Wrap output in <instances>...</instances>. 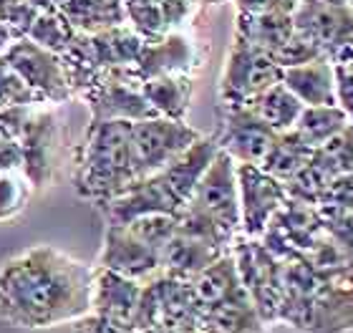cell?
Here are the masks:
<instances>
[{"label":"cell","mask_w":353,"mask_h":333,"mask_svg":"<svg viewBox=\"0 0 353 333\" xmlns=\"http://www.w3.org/2000/svg\"><path fill=\"white\" fill-rule=\"evenodd\" d=\"M94 265L53 245H30L0 265V321L38 331L91 313Z\"/></svg>","instance_id":"obj_1"},{"label":"cell","mask_w":353,"mask_h":333,"mask_svg":"<svg viewBox=\"0 0 353 333\" xmlns=\"http://www.w3.org/2000/svg\"><path fill=\"white\" fill-rule=\"evenodd\" d=\"M139 170L132 147V121H88L83 141L74 149V190L96 208L126 192Z\"/></svg>","instance_id":"obj_2"},{"label":"cell","mask_w":353,"mask_h":333,"mask_svg":"<svg viewBox=\"0 0 353 333\" xmlns=\"http://www.w3.org/2000/svg\"><path fill=\"white\" fill-rule=\"evenodd\" d=\"M179 230L230 250L243 235L240 222V192H237V164L228 152H217L205 170L197 190L179 212Z\"/></svg>","instance_id":"obj_3"},{"label":"cell","mask_w":353,"mask_h":333,"mask_svg":"<svg viewBox=\"0 0 353 333\" xmlns=\"http://www.w3.org/2000/svg\"><path fill=\"white\" fill-rule=\"evenodd\" d=\"M74 149L68 144V132L59 106H28L21 129V172L33 192H43L56 185L63 167L74 164Z\"/></svg>","instance_id":"obj_4"},{"label":"cell","mask_w":353,"mask_h":333,"mask_svg":"<svg viewBox=\"0 0 353 333\" xmlns=\"http://www.w3.org/2000/svg\"><path fill=\"white\" fill-rule=\"evenodd\" d=\"M137 331H182L199 333V303L190 281L167 273L141 283L139 308L134 316Z\"/></svg>","instance_id":"obj_5"},{"label":"cell","mask_w":353,"mask_h":333,"mask_svg":"<svg viewBox=\"0 0 353 333\" xmlns=\"http://www.w3.org/2000/svg\"><path fill=\"white\" fill-rule=\"evenodd\" d=\"M283 68L275 63L270 53L252 46L243 36H232V43L225 56V66L220 76V106L235 109L248 106L265 89L280 81Z\"/></svg>","instance_id":"obj_6"},{"label":"cell","mask_w":353,"mask_h":333,"mask_svg":"<svg viewBox=\"0 0 353 333\" xmlns=\"http://www.w3.org/2000/svg\"><path fill=\"white\" fill-rule=\"evenodd\" d=\"M303 333L353 331V258L321 270L318 285L293 323Z\"/></svg>","instance_id":"obj_7"},{"label":"cell","mask_w":353,"mask_h":333,"mask_svg":"<svg viewBox=\"0 0 353 333\" xmlns=\"http://www.w3.org/2000/svg\"><path fill=\"white\" fill-rule=\"evenodd\" d=\"M230 252L235 258L237 275L263 321L268 326L278 323L280 301H283V260L272 255L260 237L240 235Z\"/></svg>","instance_id":"obj_8"},{"label":"cell","mask_w":353,"mask_h":333,"mask_svg":"<svg viewBox=\"0 0 353 333\" xmlns=\"http://www.w3.org/2000/svg\"><path fill=\"white\" fill-rule=\"evenodd\" d=\"M0 56L18 74V79L36 94L41 104L61 106L76 99L71 81H68L66 66H63L59 53L48 51V48L23 36L15 38Z\"/></svg>","instance_id":"obj_9"},{"label":"cell","mask_w":353,"mask_h":333,"mask_svg":"<svg viewBox=\"0 0 353 333\" xmlns=\"http://www.w3.org/2000/svg\"><path fill=\"white\" fill-rule=\"evenodd\" d=\"M290 21L295 33H301L325 59H336L353 41L351 3L298 0L290 10Z\"/></svg>","instance_id":"obj_10"},{"label":"cell","mask_w":353,"mask_h":333,"mask_svg":"<svg viewBox=\"0 0 353 333\" xmlns=\"http://www.w3.org/2000/svg\"><path fill=\"white\" fill-rule=\"evenodd\" d=\"M202 137L184 119L149 117L132 121V147L139 177L162 170Z\"/></svg>","instance_id":"obj_11"},{"label":"cell","mask_w":353,"mask_h":333,"mask_svg":"<svg viewBox=\"0 0 353 333\" xmlns=\"http://www.w3.org/2000/svg\"><path fill=\"white\" fill-rule=\"evenodd\" d=\"M79 99L86 104L91 121H139L157 117L141 94V81L134 68H111Z\"/></svg>","instance_id":"obj_12"},{"label":"cell","mask_w":353,"mask_h":333,"mask_svg":"<svg viewBox=\"0 0 353 333\" xmlns=\"http://www.w3.org/2000/svg\"><path fill=\"white\" fill-rule=\"evenodd\" d=\"M237 164V162H235ZM240 222L245 237H260L288 200L285 185L258 164H237Z\"/></svg>","instance_id":"obj_13"},{"label":"cell","mask_w":353,"mask_h":333,"mask_svg":"<svg viewBox=\"0 0 353 333\" xmlns=\"http://www.w3.org/2000/svg\"><path fill=\"white\" fill-rule=\"evenodd\" d=\"M96 265L137 283H147L162 273V252L134 235L126 225H106Z\"/></svg>","instance_id":"obj_14"},{"label":"cell","mask_w":353,"mask_h":333,"mask_svg":"<svg viewBox=\"0 0 353 333\" xmlns=\"http://www.w3.org/2000/svg\"><path fill=\"white\" fill-rule=\"evenodd\" d=\"M278 132L260 121L248 106L222 109V129L214 134L222 152H228L237 164H263Z\"/></svg>","instance_id":"obj_15"},{"label":"cell","mask_w":353,"mask_h":333,"mask_svg":"<svg viewBox=\"0 0 353 333\" xmlns=\"http://www.w3.org/2000/svg\"><path fill=\"white\" fill-rule=\"evenodd\" d=\"M197 43L182 30H167L159 38H149L141 46L134 74L139 81L154 76H192L202 63Z\"/></svg>","instance_id":"obj_16"},{"label":"cell","mask_w":353,"mask_h":333,"mask_svg":"<svg viewBox=\"0 0 353 333\" xmlns=\"http://www.w3.org/2000/svg\"><path fill=\"white\" fill-rule=\"evenodd\" d=\"M245 285L199 308V333H270Z\"/></svg>","instance_id":"obj_17"},{"label":"cell","mask_w":353,"mask_h":333,"mask_svg":"<svg viewBox=\"0 0 353 333\" xmlns=\"http://www.w3.org/2000/svg\"><path fill=\"white\" fill-rule=\"evenodd\" d=\"M139 296L141 283L124 278L114 270H106L101 265H94V281H91V313L94 316L134 326Z\"/></svg>","instance_id":"obj_18"},{"label":"cell","mask_w":353,"mask_h":333,"mask_svg":"<svg viewBox=\"0 0 353 333\" xmlns=\"http://www.w3.org/2000/svg\"><path fill=\"white\" fill-rule=\"evenodd\" d=\"M280 81L285 83L303 106H333L336 104V74L331 59H313L298 66L283 68Z\"/></svg>","instance_id":"obj_19"},{"label":"cell","mask_w":353,"mask_h":333,"mask_svg":"<svg viewBox=\"0 0 353 333\" xmlns=\"http://www.w3.org/2000/svg\"><path fill=\"white\" fill-rule=\"evenodd\" d=\"M222 252L228 250H220V248H214V245L205 243V240H199L184 230H176L174 237L162 250V273L179 278V281H192L210 263L220 258Z\"/></svg>","instance_id":"obj_20"},{"label":"cell","mask_w":353,"mask_h":333,"mask_svg":"<svg viewBox=\"0 0 353 333\" xmlns=\"http://www.w3.org/2000/svg\"><path fill=\"white\" fill-rule=\"evenodd\" d=\"M56 10L76 33H99L126 23L124 0H61Z\"/></svg>","instance_id":"obj_21"},{"label":"cell","mask_w":353,"mask_h":333,"mask_svg":"<svg viewBox=\"0 0 353 333\" xmlns=\"http://www.w3.org/2000/svg\"><path fill=\"white\" fill-rule=\"evenodd\" d=\"M141 94L157 117L184 119L192 101V76H154L141 81Z\"/></svg>","instance_id":"obj_22"},{"label":"cell","mask_w":353,"mask_h":333,"mask_svg":"<svg viewBox=\"0 0 353 333\" xmlns=\"http://www.w3.org/2000/svg\"><path fill=\"white\" fill-rule=\"evenodd\" d=\"M351 119L339 104L333 106H303L301 117L290 132L305 144L308 149H321L323 144L336 137V134L348 124Z\"/></svg>","instance_id":"obj_23"},{"label":"cell","mask_w":353,"mask_h":333,"mask_svg":"<svg viewBox=\"0 0 353 333\" xmlns=\"http://www.w3.org/2000/svg\"><path fill=\"white\" fill-rule=\"evenodd\" d=\"M248 109L260 121H265V124L270 126L272 132L283 134V132H290L295 126V121H298V117H301L303 111V104L288 91L285 83L278 81L272 83L270 89H265L260 97L252 99L250 104H248Z\"/></svg>","instance_id":"obj_24"},{"label":"cell","mask_w":353,"mask_h":333,"mask_svg":"<svg viewBox=\"0 0 353 333\" xmlns=\"http://www.w3.org/2000/svg\"><path fill=\"white\" fill-rule=\"evenodd\" d=\"M310 154H313V149L305 147L293 132H283L275 137V144L270 147L260 167L285 185L303 170V164L308 162Z\"/></svg>","instance_id":"obj_25"},{"label":"cell","mask_w":353,"mask_h":333,"mask_svg":"<svg viewBox=\"0 0 353 333\" xmlns=\"http://www.w3.org/2000/svg\"><path fill=\"white\" fill-rule=\"evenodd\" d=\"M26 38H30L33 43L43 46L53 53H63L68 48V43L76 38V30L71 28V23L59 13V10H46L38 13L30 30L26 33Z\"/></svg>","instance_id":"obj_26"},{"label":"cell","mask_w":353,"mask_h":333,"mask_svg":"<svg viewBox=\"0 0 353 333\" xmlns=\"http://www.w3.org/2000/svg\"><path fill=\"white\" fill-rule=\"evenodd\" d=\"M33 187L21 170L0 172V222H10L28 208Z\"/></svg>","instance_id":"obj_27"},{"label":"cell","mask_w":353,"mask_h":333,"mask_svg":"<svg viewBox=\"0 0 353 333\" xmlns=\"http://www.w3.org/2000/svg\"><path fill=\"white\" fill-rule=\"evenodd\" d=\"M126 228L132 230L134 235L141 237L147 245H152L154 250L162 252L164 245L170 243L172 237H174V232L179 230V217L174 215H141L137 217V220L126 222Z\"/></svg>","instance_id":"obj_28"},{"label":"cell","mask_w":353,"mask_h":333,"mask_svg":"<svg viewBox=\"0 0 353 333\" xmlns=\"http://www.w3.org/2000/svg\"><path fill=\"white\" fill-rule=\"evenodd\" d=\"M41 104L36 94L18 79L13 68L8 66L6 59L0 56V109H10V106H33Z\"/></svg>","instance_id":"obj_29"},{"label":"cell","mask_w":353,"mask_h":333,"mask_svg":"<svg viewBox=\"0 0 353 333\" xmlns=\"http://www.w3.org/2000/svg\"><path fill=\"white\" fill-rule=\"evenodd\" d=\"M333 61V74H336V104L346 111L353 121V51L346 48Z\"/></svg>","instance_id":"obj_30"},{"label":"cell","mask_w":353,"mask_h":333,"mask_svg":"<svg viewBox=\"0 0 353 333\" xmlns=\"http://www.w3.org/2000/svg\"><path fill=\"white\" fill-rule=\"evenodd\" d=\"M74 326H76V333H139L134 326H129V323L101 319V316H94V313L79 319Z\"/></svg>","instance_id":"obj_31"},{"label":"cell","mask_w":353,"mask_h":333,"mask_svg":"<svg viewBox=\"0 0 353 333\" xmlns=\"http://www.w3.org/2000/svg\"><path fill=\"white\" fill-rule=\"evenodd\" d=\"M26 3H30V6L36 8L38 13H46V10H56L61 0H26Z\"/></svg>","instance_id":"obj_32"},{"label":"cell","mask_w":353,"mask_h":333,"mask_svg":"<svg viewBox=\"0 0 353 333\" xmlns=\"http://www.w3.org/2000/svg\"><path fill=\"white\" fill-rule=\"evenodd\" d=\"M13 41H15V36H13V30L8 28L6 23H0V53L6 51L8 46L13 43Z\"/></svg>","instance_id":"obj_33"},{"label":"cell","mask_w":353,"mask_h":333,"mask_svg":"<svg viewBox=\"0 0 353 333\" xmlns=\"http://www.w3.org/2000/svg\"><path fill=\"white\" fill-rule=\"evenodd\" d=\"M139 333H182V331H139Z\"/></svg>","instance_id":"obj_34"},{"label":"cell","mask_w":353,"mask_h":333,"mask_svg":"<svg viewBox=\"0 0 353 333\" xmlns=\"http://www.w3.org/2000/svg\"><path fill=\"white\" fill-rule=\"evenodd\" d=\"M333 3H348V0H333Z\"/></svg>","instance_id":"obj_35"},{"label":"cell","mask_w":353,"mask_h":333,"mask_svg":"<svg viewBox=\"0 0 353 333\" xmlns=\"http://www.w3.org/2000/svg\"><path fill=\"white\" fill-rule=\"evenodd\" d=\"M288 3H293V6H295V3H298V0H288Z\"/></svg>","instance_id":"obj_36"},{"label":"cell","mask_w":353,"mask_h":333,"mask_svg":"<svg viewBox=\"0 0 353 333\" xmlns=\"http://www.w3.org/2000/svg\"><path fill=\"white\" fill-rule=\"evenodd\" d=\"M348 48H351V51H353V41H351V46H348Z\"/></svg>","instance_id":"obj_37"}]
</instances>
